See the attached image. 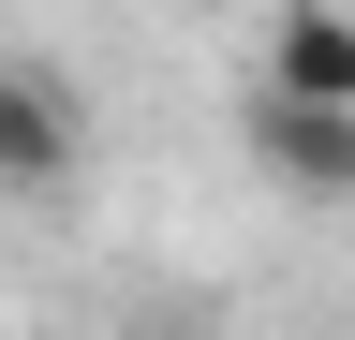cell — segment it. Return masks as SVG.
I'll use <instances>...</instances> for the list:
<instances>
[{
  "mask_svg": "<svg viewBox=\"0 0 355 340\" xmlns=\"http://www.w3.org/2000/svg\"><path fill=\"white\" fill-rule=\"evenodd\" d=\"M74 163H89V104H74V74L0 60V193H60Z\"/></svg>",
  "mask_w": 355,
  "mask_h": 340,
  "instance_id": "7a4b0ae2",
  "label": "cell"
},
{
  "mask_svg": "<svg viewBox=\"0 0 355 340\" xmlns=\"http://www.w3.org/2000/svg\"><path fill=\"white\" fill-rule=\"evenodd\" d=\"M237 148L282 193H355V104H326V89H282V74H266V89L237 104Z\"/></svg>",
  "mask_w": 355,
  "mask_h": 340,
  "instance_id": "6da1fadb",
  "label": "cell"
},
{
  "mask_svg": "<svg viewBox=\"0 0 355 340\" xmlns=\"http://www.w3.org/2000/svg\"><path fill=\"white\" fill-rule=\"evenodd\" d=\"M266 74H282V89L355 104V15H340V0H282V30H266Z\"/></svg>",
  "mask_w": 355,
  "mask_h": 340,
  "instance_id": "3957f363",
  "label": "cell"
}]
</instances>
